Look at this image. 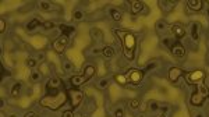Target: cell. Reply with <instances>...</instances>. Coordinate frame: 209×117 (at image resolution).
Instances as JSON below:
<instances>
[{
  "mask_svg": "<svg viewBox=\"0 0 209 117\" xmlns=\"http://www.w3.org/2000/svg\"><path fill=\"white\" fill-rule=\"evenodd\" d=\"M69 99V92H60L59 95H55V96H49V95H46L41 99V105L46 109H49V110H59L60 107L67 102Z\"/></svg>",
  "mask_w": 209,
  "mask_h": 117,
  "instance_id": "6da1fadb",
  "label": "cell"
},
{
  "mask_svg": "<svg viewBox=\"0 0 209 117\" xmlns=\"http://www.w3.org/2000/svg\"><path fill=\"white\" fill-rule=\"evenodd\" d=\"M116 35L121 39V45H123V50L124 52H134L135 50V45H137V39L130 31H121L117 29L116 31Z\"/></svg>",
  "mask_w": 209,
  "mask_h": 117,
  "instance_id": "7a4b0ae2",
  "label": "cell"
},
{
  "mask_svg": "<svg viewBox=\"0 0 209 117\" xmlns=\"http://www.w3.org/2000/svg\"><path fill=\"white\" fill-rule=\"evenodd\" d=\"M186 75V81L191 85H198V84H202L204 80H205L206 74L204 70H194L191 73H187Z\"/></svg>",
  "mask_w": 209,
  "mask_h": 117,
  "instance_id": "3957f363",
  "label": "cell"
},
{
  "mask_svg": "<svg viewBox=\"0 0 209 117\" xmlns=\"http://www.w3.org/2000/svg\"><path fill=\"white\" fill-rule=\"evenodd\" d=\"M144 75H145V73L141 71V70H137V68H130V70H127V73H126L127 80L133 85H138V84H140V82L142 81Z\"/></svg>",
  "mask_w": 209,
  "mask_h": 117,
  "instance_id": "277c9868",
  "label": "cell"
},
{
  "mask_svg": "<svg viewBox=\"0 0 209 117\" xmlns=\"http://www.w3.org/2000/svg\"><path fill=\"white\" fill-rule=\"evenodd\" d=\"M69 45V36L67 35H62L59 38L56 39L55 42H53V50L57 53H62L63 50L66 49V46Z\"/></svg>",
  "mask_w": 209,
  "mask_h": 117,
  "instance_id": "5b68a950",
  "label": "cell"
},
{
  "mask_svg": "<svg viewBox=\"0 0 209 117\" xmlns=\"http://www.w3.org/2000/svg\"><path fill=\"white\" fill-rule=\"evenodd\" d=\"M69 98H70V101H71V106L75 109V107H78L80 105H81L84 96H82V92L78 91V89H70Z\"/></svg>",
  "mask_w": 209,
  "mask_h": 117,
  "instance_id": "8992f818",
  "label": "cell"
},
{
  "mask_svg": "<svg viewBox=\"0 0 209 117\" xmlns=\"http://www.w3.org/2000/svg\"><path fill=\"white\" fill-rule=\"evenodd\" d=\"M170 50H172V55L176 56V57H184V56H186V48H184L179 41H174L172 48H170Z\"/></svg>",
  "mask_w": 209,
  "mask_h": 117,
  "instance_id": "52a82bcc",
  "label": "cell"
},
{
  "mask_svg": "<svg viewBox=\"0 0 209 117\" xmlns=\"http://www.w3.org/2000/svg\"><path fill=\"white\" fill-rule=\"evenodd\" d=\"M204 102H205V98L202 96V95L199 94L198 91H195L193 95H191V99H190V103L193 105V106H198L201 107L204 105Z\"/></svg>",
  "mask_w": 209,
  "mask_h": 117,
  "instance_id": "ba28073f",
  "label": "cell"
},
{
  "mask_svg": "<svg viewBox=\"0 0 209 117\" xmlns=\"http://www.w3.org/2000/svg\"><path fill=\"white\" fill-rule=\"evenodd\" d=\"M181 75H184V71L179 67H173L169 70V81L170 82H176Z\"/></svg>",
  "mask_w": 209,
  "mask_h": 117,
  "instance_id": "9c48e42d",
  "label": "cell"
},
{
  "mask_svg": "<svg viewBox=\"0 0 209 117\" xmlns=\"http://www.w3.org/2000/svg\"><path fill=\"white\" fill-rule=\"evenodd\" d=\"M172 32L176 36V39H181L186 35V29H184V27L181 24H173L172 25Z\"/></svg>",
  "mask_w": 209,
  "mask_h": 117,
  "instance_id": "30bf717a",
  "label": "cell"
},
{
  "mask_svg": "<svg viewBox=\"0 0 209 117\" xmlns=\"http://www.w3.org/2000/svg\"><path fill=\"white\" fill-rule=\"evenodd\" d=\"M187 6L194 11H199L204 7V2L202 0H187Z\"/></svg>",
  "mask_w": 209,
  "mask_h": 117,
  "instance_id": "8fae6325",
  "label": "cell"
},
{
  "mask_svg": "<svg viewBox=\"0 0 209 117\" xmlns=\"http://www.w3.org/2000/svg\"><path fill=\"white\" fill-rule=\"evenodd\" d=\"M87 81H88V80H87L84 75H74V77L70 78V84H71L74 88L75 87H80V85H82V84H85Z\"/></svg>",
  "mask_w": 209,
  "mask_h": 117,
  "instance_id": "7c38bea8",
  "label": "cell"
},
{
  "mask_svg": "<svg viewBox=\"0 0 209 117\" xmlns=\"http://www.w3.org/2000/svg\"><path fill=\"white\" fill-rule=\"evenodd\" d=\"M62 85V80L57 77L50 78L48 84H46V89H59V87Z\"/></svg>",
  "mask_w": 209,
  "mask_h": 117,
  "instance_id": "4fadbf2b",
  "label": "cell"
},
{
  "mask_svg": "<svg viewBox=\"0 0 209 117\" xmlns=\"http://www.w3.org/2000/svg\"><path fill=\"white\" fill-rule=\"evenodd\" d=\"M142 7H145V4L142 3V2H137V0H134V2H131V14H138L142 10Z\"/></svg>",
  "mask_w": 209,
  "mask_h": 117,
  "instance_id": "5bb4252c",
  "label": "cell"
},
{
  "mask_svg": "<svg viewBox=\"0 0 209 117\" xmlns=\"http://www.w3.org/2000/svg\"><path fill=\"white\" fill-rule=\"evenodd\" d=\"M115 81L117 82L119 85L124 87V85H127L128 80H127V77H126V74H116L115 75Z\"/></svg>",
  "mask_w": 209,
  "mask_h": 117,
  "instance_id": "9a60e30c",
  "label": "cell"
},
{
  "mask_svg": "<svg viewBox=\"0 0 209 117\" xmlns=\"http://www.w3.org/2000/svg\"><path fill=\"white\" fill-rule=\"evenodd\" d=\"M94 74H95V67H94V66H87L82 75H84L87 80H91V78L94 77Z\"/></svg>",
  "mask_w": 209,
  "mask_h": 117,
  "instance_id": "2e32d148",
  "label": "cell"
},
{
  "mask_svg": "<svg viewBox=\"0 0 209 117\" xmlns=\"http://www.w3.org/2000/svg\"><path fill=\"white\" fill-rule=\"evenodd\" d=\"M21 88H23V82H16V84H14V87L11 88V96H13V98H18Z\"/></svg>",
  "mask_w": 209,
  "mask_h": 117,
  "instance_id": "e0dca14e",
  "label": "cell"
},
{
  "mask_svg": "<svg viewBox=\"0 0 209 117\" xmlns=\"http://www.w3.org/2000/svg\"><path fill=\"white\" fill-rule=\"evenodd\" d=\"M102 55H103L106 58L113 57V55H115V49L112 48V46H104V48L102 49Z\"/></svg>",
  "mask_w": 209,
  "mask_h": 117,
  "instance_id": "ac0fdd59",
  "label": "cell"
},
{
  "mask_svg": "<svg viewBox=\"0 0 209 117\" xmlns=\"http://www.w3.org/2000/svg\"><path fill=\"white\" fill-rule=\"evenodd\" d=\"M59 28H60V31H62V35H67V36H69L70 34L74 32V27H71V25H64V24H62Z\"/></svg>",
  "mask_w": 209,
  "mask_h": 117,
  "instance_id": "d6986e66",
  "label": "cell"
},
{
  "mask_svg": "<svg viewBox=\"0 0 209 117\" xmlns=\"http://www.w3.org/2000/svg\"><path fill=\"white\" fill-rule=\"evenodd\" d=\"M198 92L202 95L205 99H206V98H209V89L204 84H198Z\"/></svg>",
  "mask_w": 209,
  "mask_h": 117,
  "instance_id": "ffe728a7",
  "label": "cell"
},
{
  "mask_svg": "<svg viewBox=\"0 0 209 117\" xmlns=\"http://www.w3.org/2000/svg\"><path fill=\"white\" fill-rule=\"evenodd\" d=\"M110 17L115 20V21H121V18H123L121 13L119 11V10H116V9H112L110 10Z\"/></svg>",
  "mask_w": 209,
  "mask_h": 117,
  "instance_id": "44dd1931",
  "label": "cell"
},
{
  "mask_svg": "<svg viewBox=\"0 0 209 117\" xmlns=\"http://www.w3.org/2000/svg\"><path fill=\"white\" fill-rule=\"evenodd\" d=\"M39 9L42 10V11H50V10H53V4L49 3V2H41Z\"/></svg>",
  "mask_w": 209,
  "mask_h": 117,
  "instance_id": "7402d4cb",
  "label": "cell"
},
{
  "mask_svg": "<svg viewBox=\"0 0 209 117\" xmlns=\"http://www.w3.org/2000/svg\"><path fill=\"white\" fill-rule=\"evenodd\" d=\"M128 106H130V109L135 110V109H138V107L141 106V102L138 101V99H131V101L128 102Z\"/></svg>",
  "mask_w": 209,
  "mask_h": 117,
  "instance_id": "603a6c76",
  "label": "cell"
},
{
  "mask_svg": "<svg viewBox=\"0 0 209 117\" xmlns=\"http://www.w3.org/2000/svg\"><path fill=\"white\" fill-rule=\"evenodd\" d=\"M41 25V23H39V20H32L28 25H27V28L30 29V31H32V29H35V28H38V27Z\"/></svg>",
  "mask_w": 209,
  "mask_h": 117,
  "instance_id": "cb8c5ba5",
  "label": "cell"
},
{
  "mask_svg": "<svg viewBox=\"0 0 209 117\" xmlns=\"http://www.w3.org/2000/svg\"><path fill=\"white\" fill-rule=\"evenodd\" d=\"M109 85V80H106V78H103V80H101V81L96 84V87L99 88V89H106Z\"/></svg>",
  "mask_w": 209,
  "mask_h": 117,
  "instance_id": "d4e9b609",
  "label": "cell"
},
{
  "mask_svg": "<svg viewBox=\"0 0 209 117\" xmlns=\"http://www.w3.org/2000/svg\"><path fill=\"white\" fill-rule=\"evenodd\" d=\"M73 18H74V21H81V20L84 18V13L80 11V10H77V11H74V14H73Z\"/></svg>",
  "mask_w": 209,
  "mask_h": 117,
  "instance_id": "484cf974",
  "label": "cell"
},
{
  "mask_svg": "<svg viewBox=\"0 0 209 117\" xmlns=\"http://www.w3.org/2000/svg\"><path fill=\"white\" fill-rule=\"evenodd\" d=\"M198 32H199V24H193V39H198Z\"/></svg>",
  "mask_w": 209,
  "mask_h": 117,
  "instance_id": "4316f807",
  "label": "cell"
},
{
  "mask_svg": "<svg viewBox=\"0 0 209 117\" xmlns=\"http://www.w3.org/2000/svg\"><path fill=\"white\" fill-rule=\"evenodd\" d=\"M36 62H38L36 58L28 57V58H27V66H28L30 68H34V67H36Z\"/></svg>",
  "mask_w": 209,
  "mask_h": 117,
  "instance_id": "83f0119b",
  "label": "cell"
},
{
  "mask_svg": "<svg viewBox=\"0 0 209 117\" xmlns=\"http://www.w3.org/2000/svg\"><path fill=\"white\" fill-rule=\"evenodd\" d=\"M30 80L32 82H36V81H39L41 80V73H31V77Z\"/></svg>",
  "mask_w": 209,
  "mask_h": 117,
  "instance_id": "f1b7e54d",
  "label": "cell"
},
{
  "mask_svg": "<svg viewBox=\"0 0 209 117\" xmlns=\"http://www.w3.org/2000/svg\"><path fill=\"white\" fill-rule=\"evenodd\" d=\"M63 68H64V71H71V68H73L71 63L70 62H63Z\"/></svg>",
  "mask_w": 209,
  "mask_h": 117,
  "instance_id": "f546056e",
  "label": "cell"
},
{
  "mask_svg": "<svg viewBox=\"0 0 209 117\" xmlns=\"http://www.w3.org/2000/svg\"><path fill=\"white\" fill-rule=\"evenodd\" d=\"M149 109H151V110H158V109H159V106H158V102L151 101L149 102Z\"/></svg>",
  "mask_w": 209,
  "mask_h": 117,
  "instance_id": "4dcf8cb0",
  "label": "cell"
},
{
  "mask_svg": "<svg viewBox=\"0 0 209 117\" xmlns=\"http://www.w3.org/2000/svg\"><path fill=\"white\" fill-rule=\"evenodd\" d=\"M43 28L45 29H52V28H55V24H53L52 21H46V23H43Z\"/></svg>",
  "mask_w": 209,
  "mask_h": 117,
  "instance_id": "1f68e13d",
  "label": "cell"
},
{
  "mask_svg": "<svg viewBox=\"0 0 209 117\" xmlns=\"http://www.w3.org/2000/svg\"><path fill=\"white\" fill-rule=\"evenodd\" d=\"M60 91L59 89H48V94L46 95H49V96H55V95H59Z\"/></svg>",
  "mask_w": 209,
  "mask_h": 117,
  "instance_id": "d6a6232c",
  "label": "cell"
},
{
  "mask_svg": "<svg viewBox=\"0 0 209 117\" xmlns=\"http://www.w3.org/2000/svg\"><path fill=\"white\" fill-rule=\"evenodd\" d=\"M4 29H6V21H4L3 18H0V32L3 34Z\"/></svg>",
  "mask_w": 209,
  "mask_h": 117,
  "instance_id": "836d02e7",
  "label": "cell"
},
{
  "mask_svg": "<svg viewBox=\"0 0 209 117\" xmlns=\"http://www.w3.org/2000/svg\"><path fill=\"white\" fill-rule=\"evenodd\" d=\"M115 117H124V110L123 109H117L115 112Z\"/></svg>",
  "mask_w": 209,
  "mask_h": 117,
  "instance_id": "e575fe53",
  "label": "cell"
},
{
  "mask_svg": "<svg viewBox=\"0 0 209 117\" xmlns=\"http://www.w3.org/2000/svg\"><path fill=\"white\" fill-rule=\"evenodd\" d=\"M48 71H49V67H48L46 64H43V63H42V66H41V73H42V74H46Z\"/></svg>",
  "mask_w": 209,
  "mask_h": 117,
  "instance_id": "d590c367",
  "label": "cell"
},
{
  "mask_svg": "<svg viewBox=\"0 0 209 117\" xmlns=\"http://www.w3.org/2000/svg\"><path fill=\"white\" fill-rule=\"evenodd\" d=\"M62 117H74V113H73V110H67L63 113Z\"/></svg>",
  "mask_w": 209,
  "mask_h": 117,
  "instance_id": "8d00e7d4",
  "label": "cell"
},
{
  "mask_svg": "<svg viewBox=\"0 0 209 117\" xmlns=\"http://www.w3.org/2000/svg\"><path fill=\"white\" fill-rule=\"evenodd\" d=\"M36 60H39V62H43L45 60V53H38V56H36Z\"/></svg>",
  "mask_w": 209,
  "mask_h": 117,
  "instance_id": "74e56055",
  "label": "cell"
},
{
  "mask_svg": "<svg viewBox=\"0 0 209 117\" xmlns=\"http://www.w3.org/2000/svg\"><path fill=\"white\" fill-rule=\"evenodd\" d=\"M24 117H39V116H38L35 112H28V113H27Z\"/></svg>",
  "mask_w": 209,
  "mask_h": 117,
  "instance_id": "f35d334b",
  "label": "cell"
},
{
  "mask_svg": "<svg viewBox=\"0 0 209 117\" xmlns=\"http://www.w3.org/2000/svg\"><path fill=\"white\" fill-rule=\"evenodd\" d=\"M140 107H141V109H142V110H145V109H147V107H145V103H142Z\"/></svg>",
  "mask_w": 209,
  "mask_h": 117,
  "instance_id": "ab89813d",
  "label": "cell"
},
{
  "mask_svg": "<svg viewBox=\"0 0 209 117\" xmlns=\"http://www.w3.org/2000/svg\"><path fill=\"white\" fill-rule=\"evenodd\" d=\"M10 117H17V116H10Z\"/></svg>",
  "mask_w": 209,
  "mask_h": 117,
  "instance_id": "60d3db41",
  "label": "cell"
},
{
  "mask_svg": "<svg viewBox=\"0 0 209 117\" xmlns=\"http://www.w3.org/2000/svg\"><path fill=\"white\" fill-rule=\"evenodd\" d=\"M197 117H202V116H197Z\"/></svg>",
  "mask_w": 209,
  "mask_h": 117,
  "instance_id": "b9f144b4",
  "label": "cell"
},
{
  "mask_svg": "<svg viewBox=\"0 0 209 117\" xmlns=\"http://www.w3.org/2000/svg\"><path fill=\"white\" fill-rule=\"evenodd\" d=\"M160 117H166V116H160Z\"/></svg>",
  "mask_w": 209,
  "mask_h": 117,
  "instance_id": "7bdbcfd3",
  "label": "cell"
}]
</instances>
